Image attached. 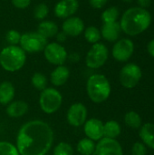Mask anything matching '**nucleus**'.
I'll list each match as a JSON object with an SVG mask.
<instances>
[{"label":"nucleus","instance_id":"1","mask_svg":"<svg viewBox=\"0 0 154 155\" xmlns=\"http://www.w3.org/2000/svg\"><path fill=\"white\" fill-rule=\"evenodd\" d=\"M54 132L41 120H32L21 126L16 136V148L20 155H45L52 148Z\"/></svg>","mask_w":154,"mask_h":155},{"label":"nucleus","instance_id":"2","mask_svg":"<svg viewBox=\"0 0 154 155\" xmlns=\"http://www.w3.org/2000/svg\"><path fill=\"white\" fill-rule=\"evenodd\" d=\"M150 12L142 7H132L126 10L121 19V29L128 35L134 36L144 32L151 25Z\"/></svg>","mask_w":154,"mask_h":155},{"label":"nucleus","instance_id":"3","mask_svg":"<svg viewBox=\"0 0 154 155\" xmlns=\"http://www.w3.org/2000/svg\"><path fill=\"white\" fill-rule=\"evenodd\" d=\"M111 84L103 74L91 75L86 83V92L90 100L95 104L105 102L111 95Z\"/></svg>","mask_w":154,"mask_h":155},{"label":"nucleus","instance_id":"4","mask_svg":"<svg viewBox=\"0 0 154 155\" xmlns=\"http://www.w3.org/2000/svg\"><path fill=\"white\" fill-rule=\"evenodd\" d=\"M26 61L25 52L17 45H8L0 52V65L7 72H16L23 68Z\"/></svg>","mask_w":154,"mask_h":155},{"label":"nucleus","instance_id":"5","mask_svg":"<svg viewBox=\"0 0 154 155\" xmlns=\"http://www.w3.org/2000/svg\"><path fill=\"white\" fill-rule=\"evenodd\" d=\"M63 103V96L61 93L53 87H46L40 94L39 104L41 110L47 114L56 113Z\"/></svg>","mask_w":154,"mask_h":155},{"label":"nucleus","instance_id":"6","mask_svg":"<svg viewBox=\"0 0 154 155\" xmlns=\"http://www.w3.org/2000/svg\"><path fill=\"white\" fill-rule=\"evenodd\" d=\"M20 47L27 53H39L47 45V39L38 32H28L21 35Z\"/></svg>","mask_w":154,"mask_h":155},{"label":"nucleus","instance_id":"7","mask_svg":"<svg viewBox=\"0 0 154 155\" xmlns=\"http://www.w3.org/2000/svg\"><path fill=\"white\" fill-rule=\"evenodd\" d=\"M109 55L108 48L101 43L93 44L85 57V64L91 69L102 67L107 61Z\"/></svg>","mask_w":154,"mask_h":155},{"label":"nucleus","instance_id":"8","mask_svg":"<svg viewBox=\"0 0 154 155\" xmlns=\"http://www.w3.org/2000/svg\"><path fill=\"white\" fill-rule=\"evenodd\" d=\"M143 77V72L139 65L135 64H128L124 65L120 72V83L127 89L134 88Z\"/></svg>","mask_w":154,"mask_h":155},{"label":"nucleus","instance_id":"9","mask_svg":"<svg viewBox=\"0 0 154 155\" xmlns=\"http://www.w3.org/2000/svg\"><path fill=\"white\" fill-rule=\"evenodd\" d=\"M44 54L45 59L50 64L56 66L63 65L68 58V54L65 48L59 43L47 44V45L44 49Z\"/></svg>","mask_w":154,"mask_h":155},{"label":"nucleus","instance_id":"10","mask_svg":"<svg viewBox=\"0 0 154 155\" xmlns=\"http://www.w3.org/2000/svg\"><path fill=\"white\" fill-rule=\"evenodd\" d=\"M87 108L82 103L73 104L66 114L67 122L70 125L74 127H80L84 124L87 120Z\"/></svg>","mask_w":154,"mask_h":155},{"label":"nucleus","instance_id":"11","mask_svg":"<svg viewBox=\"0 0 154 155\" xmlns=\"http://www.w3.org/2000/svg\"><path fill=\"white\" fill-rule=\"evenodd\" d=\"M94 155H123V151L116 139L103 137L96 143Z\"/></svg>","mask_w":154,"mask_h":155},{"label":"nucleus","instance_id":"12","mask_svg":"<svg viewBox=\"0 0 154 155\" xmlns=\"http://www.w3.org/2000/svg\"><path fill=\"white\" fill-rule=\"evenodd\" d=\"M134 51V45L132 40L123 38L116 42L113 47V56L119 62H126L133 55Z\"/></svg>","mask_w":154,"mask_h":155},{"label":"nucleus","instance_id":"13","mask_svg":"<svg viewBox=\"0 0 154 155\" xmlns=\"http://www.w3.org/2000/svg\"><path fill=\"white\" fill-rule=\"evenodd\" d=\"M103 124H104L97 118L86 120L84 124V132L86 137L94 142H98L103 138Z\"/></svg>","mask_w":154,"mask_h":155},{"label":"nucleus","instance_id":"14","mask_svg":"<svg viewBox=\"0 0 154 155\" xmlns=\"http://www.w3.org/2000/svg\"><path fill=\"white\" fill-rule=\"evenodd\" d=\"M78 7V0H60L54 6V15L59 18H68L76 13Z\"/></svg>","mask_w":154,"mask_h":155},{"label":"nucleus","instance_id":"15","mask_svg":"<svg viewBox=\"0 0 154 155\" xmlns=\"http://www.w3.org/2000/svg\"><path fill=\"white\" fill-rule=\"evenodd\" d=\"M63 32L68 36H78L84 30V21L77 16H71L65 19L62 25Z\"/></svg>","mask_w":154,"mask_h":155},{"label":"nucleus","instance_id":"16","mask_svg":"<svg viewBox=\"0 0 154 155\" xmlns=\"http://www.w3.org/2000/svg\"><path fill=\"white\" fill-rule=\"evenodd\" d=\"M121 30V25L117 22L103 23L101 29V35L109 42H114L119 38Z\"/></svg>","mask_w":154,"mask_h":155},{"label":"nucleus","instance_id":"17","mask_svg":"<svg viewBox=\"0 0 154 155\" xmlns=\"http://www.w3.org/2000/svg\"><path fill=\"white\" fill-rule=\"evenodd\" d=\"M70 77V70L64 65H58L50 74L51 83L54 86L64 85Z\"/></svg>","mask_w":154,"mask_h":155},{"label":"nucleus","instance_id":"18","mask_svg":"<svg viewBox=\"0 0 154 155\" xmlns=\"http://www.w3.org/2000/svg\"><path fill=\"white\" fill-rule=\"evenodd\" d=\"M28 104L24 101H12L7 104L6 107V114L12 118H19L25 115L28 112Z\"/></svg>","mask_w":154,"mask_h":155},{"label":"nucleus","instance_id":"19","mask_svg":"<svg viewBox=\"0 0 154 155\" xmlns=\"http://www.w3.org/2000/svg\"><path fill=\"white\" fill-rule=\"evenodd\" d=\"M139 136L145 146L154 150V124L147 123L141 126Z\"/></svg>","mask_w":154,"mask_h":155},{"label":"nucleus","instance_id":"20","mask_svg":"<svg viewBox=\"0 0 154 155\" xmlns=\"http://www.w3.org/2000/svg\"><path fill=\"white\" fill-rule=\"evenodd\" d=\"M15 94V86L11 82L4 81L0 84V104L7 105L10 104Z\"/></svg>","mask_w":154,"mask_h":155},{"label":"nucleus","instance_id":"21","mask_svg":"<svg viewBox=\"0 0 154 155\" xmlns=\"http://www.w3.org/2000/svg\"><path fill=\"white\" fill-rule=\"evenodd\" d=\"M37 32L43 35L44 37L51 38L57 35L58 33V26L54 22L52 21H43L38 25Z\"/></svg>","mask_w":154,"mask_h":155},{"label":"nucleus","instance_id":"22","mask_svg":"<svg viewBox=\"0 0 154 155\" xmlns=\"http://www.w3.org/2000/svg\"><path fill=\"white\" fill-rule=\"evenodd\" d=\"M122 132L121 125L118 122L111 120L103 124V135L106 138L116 139L120 136Z\"/></svg>","mask_w":154,"mask_h":155},{"label":"nucleus","instance_id":"23","mask_svg":"<svg viewBox=\"0 0 154 155\" xmlns=\"http://www.w3.org/2000/svg\"><path fill=\"white\" fill-rule=\"evenodd\" d=\"M96 143L94 141L85 137L80 140L77 143L76 149L82 155H94Z\"/></svg>","mask_w":154,"mask_h":155},{"label":"nucleus","instance_id":"24","mask_svg":"<svg viewBox=\"0 0 154 155\" xmlns=\"http://www.w3.org/2000/svg\"><path fill=\"white\" fill-rule=\"evenodd\" d=\"M124 123L129 128L133 130L140 129L141 126L143 125V120L141 115L134 111H130L125 114Z\"/></svg>","mask_w":154,"mask_h":155},{"label":"nucleus","instance_id":"25","mask_svg":"<svg viewBox=\"0 0 154 155\" xmlns=\"http://www.w3.org/2000/svg\"><path fill=\"white\" fill-rule=\"evenodd\" d=\"M101 32L99 29L93 25L88 26L84 30V38L88 43L91 44H96L101 39Z\"/></svg>","mask_w":154,"mask_h":155},{"label":"nucleus","instance_id":"26","mask_svg":"<svg viewBox=\"0 0 154 155\" xmlns=\"http://www.w3.org/2000/svg\"><path fill=\"white\" fill-rule=\"evenodd\" d=\"M31 82H32V84L33 86L38 90V91H43L46 88L47 86V78L46 76L42 74V73H34L32 76V79H31Z\"/></svg>","mask_w":154,"mask_h":155},{"label":"nucleus","instance_id":"27","mask_svg":"<svg viewBox=\"0 0 154 155\" xmlns=\"http://www.w3.org/2000/svg\"><path fill=\"white\" fill-rule=\"evenodd\" d=\"M119 17V10L115 6H112L104 10L102 14V20L103 23L116 22Z\"/></svg>","mask_w":154,"mask_h":155},{"label":"nucleus","instance_id":"28","mask_svg":"<svg viewBox=\"0 0 154 155\" xmlns=\"http://www.w3.org/2000/svg\"><path fill=\"white\" fill-rule=\"evenodd\" d=\"M53 153L54 155H74V148L70 143L61 142L54 148Z\"/></svg>","mask_w":154,"mask_h":155},{"label":"nucleus","instance_id":"29","mask_svg":"<svg viewBox=\"0 0 154 155\" xmlns=\"http://www.w3.org/2000/svg\"><path fill=\"white\" fill-rule=\"evenodd\" d=\"M0 155H20L15 145L9 142H0Z\"/></svg>","mask_w":154,"mask_h":155},{"label":"nucleus","instance_id":"30","mask_svg":"<svg viewBox=\"0 0 154 155\" xmlns=\"http://www.w3.org/2000/svg\"><path fill=\"white\" fill-rule=\"evenodd\" d=\"M48 13H49V8H48L47 5L41 3L34 7V16L37 20H44L48 15Z\"/></svg>","mask_w":154,"mask_h":155},{"label":"nucleus","instance_id":"31","mask_svg":"<svg viewBox=\"0 0 154 155\" xmlns=\"http://www.w3.org/2000/svg\"><path fill=\"white\" fill-rule=\"evenodd\" d=\"M21 34L14 29L9 30L5 35V40L10 45H17L21 40Z\"/></svg>","mask_w":154,"mask_h":155},{"label":"nucleus","instance_id":"32","mask_svg":"<svg viewBox=\"0 0 154 155\" xmlns=\"http://www.w3.org/2000/svg\"><path fill=\"white\" fill-rule=\"evenodd\" d=\"M147 153V148L146 146L140 142H137L133 143L132 147V154L133 155H146Z\"/></svg>","mask_w":154,"mask_h":155},{"label":"nucleus","instance_id":"33","mask_svg":"<svg viewBox=\"0 0 154 155\" xmlns=\"http://www.w3.org/2000/svg\"><path fill=\"white\" fill-rule=\"evenodd\" d=\"M14 6L19 9H25L29 6L31 0H11Z\"/></svg>","mask_w":154,"mask_h":155},{"label":"nucleus","instance_id":"34","mask_svg":"<svg viewBox=\"0 0 154 155\" xmlns=\"http://www.w3.org/2000/svg\"><path fill=\"white\" fill-rule=\"evenodd\" d=\"M89 3L93 8L99 9L102 8L107 3V0H89Z\"/></svg>","mask_w":154,"mask_h":155},{"label":"nucleus","instance_id":"35","mask_svg":"<svg viewBox=\"0 0 154 155\" xmlns=\"http://www.w3.org/2000/svg\"><path fill=\"white\" fill-rule=\"evenodd\" d=\"M56 36V40L59 42V43H63L66 40V37L67 35L64 33V32H58L57 35H55Z\"/></svg>","mask_w":154,"mask_h":155},{"label":"nucleus","instance_id":"36","mask_svg":"<svg viewBox=\"0 0 154 155\" xmlns=\"http://www.w3.org/2000/svg\"><path fill=\"white\" fill-rule=\"evenodd\" d=\"M152 3V0H138V4L142 8H146L149 7Z\"/></svg>","mask_w":154,"mask_h":155},{"label":"nucleus","instance_id":"37","mask_svg":"<svg viewBox=\"0 0 154 155\" xmlns=\"http://www.w3.org/2000/svg\"><path fill=\"white\" fill-rule=\"evenodd\" d=\"M147 50H148L149 54H150L152 57H154V39H152V40L148 44Z\"/></svg>","mask_w":154,"mask_h":155},{"label":"nucleus","instance_id":"38","mask_svg":"<svg viewBox=\"0 0 154 155\" xmlns=\"http://www.w3.org/2000/svg\"><path fill=\"white\" fill-rule=\"evenodd\" d=\"M69 59L71 60V62L76 63V62H78V61H79L80 57H79V54H76V53H74V54H72L69 56Z\"/></svg>","mask_w":154,"mask_h":155},{"label":"nucleus","instance_id":"39","mask_svg":"<svg viewBox=\"0 0 154 155\" xmlns=\"http://www.w3.org/2000/svg\"><path fill=\"white\" fill-rule=\"evenodd\" d=\"M123 1H124V2H127V3H130V2H132L133 0H123Z\"/></svg>","mask_w":154,"mask_h":155},{"label":"nucleus","instance_id":"40","mask_svg":"<svg viewBox=\"0 0 154 155\" xmlns=\"http://www.w3.org/2000/svg\"><path fill=\"white\" fill-rule=\"evenodd\" d=\"M0 105H1V104H0Z\"/></svg>","mask_w":154,"mask_h":155},{"label":"nucleus","instance_id":"41","mask_svg":"<svg viewBox=\"0 0 154 155\" xmlns=\"http://www.w3.org/2000/svg\"><path fill=\"white\" fill-rule=\"evenodd\" d=\"M45 155H46V154H45Z\"/></svg>","mask_w":154,"mask_h":155}]
</instances>
